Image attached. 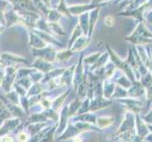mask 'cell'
<instances>
[{"label":"cell","instance_id":"2","mask_svg":"<svg viewBox=\"0 0 152 142\" xmlns=\"http://www.w3.org/2000/svg\"><path fill=\"white\" fill-rule=\"evenodd\" d=\"M0 142H13V138L10 135L2 136V138H0Z\"/></svg>","mask_w":152,"mask_h":142},{"label":"cell","instance_id":"1","mask_svg":"<svg viewBox=\"0 0 152 142\" xmlns=\"http://www.w3.org/2000/svg\"><path fill=\"white\" fill-rule=\"evenodd\" d=\"M16 136H17V140L19 142H27V140L28 138V135L26 133H24V131H21V132H19Z\"/></svg>","mask_w":152,"mask_h":142}]
</instances>
